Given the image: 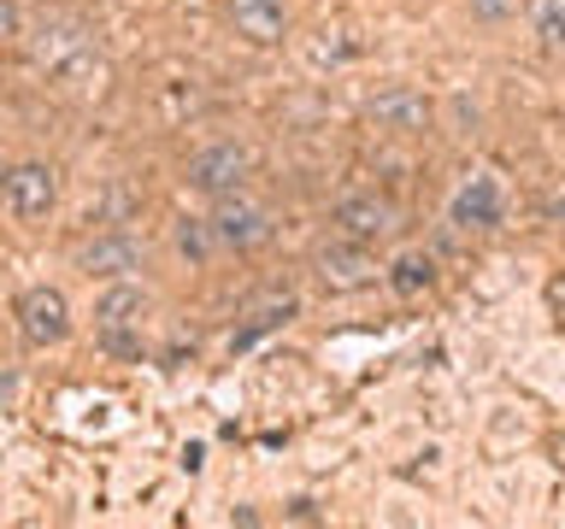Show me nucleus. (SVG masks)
I'll return each instance as SVG.
<instances>
[{
  "label": "nucleus",
  "instance_id": "11",
  "mask_svg": "<svg viewBox=\"0 0 565 529\" xmlns=\"http://www.w3.org/2000/svg\"><path fill=\"white\" fill-rule=\"evenodd\" d=\"M224 12H230V30L254 47H277L289 35V7L282 0H224Z\"/></svg>",
  "mask_w": 565,
  "mask_h": 529
},
{
  "label": "nucleus",
  "instance_id": "8",
  "mask_svg": "<svg viewBox=\"0 0 565 529\" xmlns=\"http://www.w3.org/2000/svg\"><path fill=\"white\" fill-rule=\"evenodd\" d=\"M318 282H324L330 294H353V289H365L371 277H377V264H371V247L365 241H330V247H318Z\"/></svg>",
  "mask_w": 565,
  "mask_h": 529
},
{
  "label": "nucleus",
  "instance_id": "4",
  "mask_svg": "<svg viewBox=\"0 0 565 529\" xmlns=\"http://www.w3.org/2000/svg\"><path fill=\"white\" fill-rule=\"evenodd\" d=\"M212 236H218V247H230V253H254V247H265L277 236V218L254 201H242V194H224L218 212H212Z\"/></svg>",
  "mask_w": 565,
  "mask_h": 529
},
{
  "label": "nucleus",
  "instance_id": "6",
  "mask_svg": "<svg viewBox=\"0 0 565 529\" xmlns=\"http://www.w3.org/2000/svg\"><path fill=\"white\" fill-rule=\"evenodd\" d=\"M35 65L53 71V77H77V71L100 65V60H95V47H88V30L77 18H65V24H47L35 35Z\"/></svg>",
  "mask_w": 565,
  "mask_h": 529
},
{
  "label": "nucleus",
  "instance_id": "13",
  "mask_svg": "<svg viewBox=\"0 0 565 529\" xmlns=\"http://www.w3.org/2000/svg\"><path fill=\"white\" fill-rule=\"evenodd\" d=\"M295 312H300V300H295V294H282V300H265V306H254V312H247V324H236V335H230V353H242V347H254L259 335L282 330Z\"/></svg>",
  "mask_w": 565,
  "mask_h": 529
},
{
  "label": "nucleus",
  "instance_id": "21",
  "mask_svg": "<svg viewBox=\"0 0 565 529\" xmlns=\"http://www.w3.org/2000/svg\"><path fill=\"white\" fill-rule=\"evenodd\" d=\"M201 465H206V453H201V447H183V471L194 476V471H201Z\"/></svg>",
  "mask_w": 565,
  "mask_h": 529
},
{
  "label": "nucleus",
  "instance_id": "16",
  "mask_svg": "<svg viewBox=\"0 0 565 529\" xmlns=\"http://www.w3.org/2000/svg\"><path fill=\"white\" fill-rule=\"evenodd\" d=\"M388 282H395L401 294H418V289H430V282H436V264L424 259V253H406V259H395V271H388Z\"/></svg>",
  "mask_w": 565,
  "mask_h": 529
},
{
  "label": "nucleus",
  "instance_id": "10",
  "mask_svg": "<svg viewBox=\"0 0 565 529\" xmlns=\"http://www.w3.org/2000/svg\"><path fill=\"white\" fill-rule=\"evenodd\" d=\"M330 224H335V236L371 247V241H383L388 229H395V206L377 201V194H348V201H335Z\"/></svg>",
  "mask_w": 565,
  "mask_h": 529
},
{
  "label": "nucleus",
  "instance_id": "9",
  "mask_svg": "<svg viewBox=\"0 0 565 529\" xmlns=\"http://www.w3.org/2000/svg\"><path fill=\"white\" fill-rule=\"evenodd\" d=\"M448 218H454L459 229H494V224L507 218V194H501V183H494L489 171L466 176V183H459V194H454V206H448Z\"/></svg>",
  "mask_w": 565,
  "mask_h": 529
},
{
  "label": "nucleus",
  "instance_id": "5",
  "mask_svg": "<svg viewBox=\"0 0 565 529\" xmlns=\"http://www.w3.org/2000/svg\"><path fill=\"white\" fill-rule=\"evenodd\" d=\"M371 123L377 130H388V136H424L436 123V106H430V95H418V88H406V83H395V88H383V95H371Z\"/></svg>",
  "mask_w": 565,
  "mask_h": 529
},
{
  "label": "nucleus",
  "instance_id": "1",
  "mask_svg": "<svg viewBox=\"0 0 565 529\" xmlns=\"http://www.w3.org/2000/svg\"><path fill=\"white\" fill-rule=\"evenodd\" d=\"M0 206L18 224H47L53 206H60V171L42 165V159H24V165L0 171Z\"/></svg>",
  "mask_w": 565,
  "mask_h": 529
},
{
  "label": "nucleus",
  "instance_id": "20",
  "mask_svg": "<svg viewBox=\"0 0 565 529\" xmlns=\"http://www.w3.org/2000/svg\"><path fill=\"white\" fill-rule=\"evenodd\" d=\"M12 35H18V7H12V0H0V42H12Z\"/></svg>",
  "mask_w": 565,
  "mask_h": 529
},
{
  "label": "nucleus",
  "instance_id": "3",
  "mask_svg": "<svg viewBox=\"0 0 565 529\" xmlns=\"http://www.w3.org/2000/svg\"><path fill=\"white\" fill-rule=\"evenodd\" d=\"M183 183L194 194H206V201L242 194V183H247V148H242V141H212V148H201V153L189 159Z\"/></svg>",
  "mask_w": 565,
  "mask_h": 529
},
{
  "label": "nucleus",
  "instance_id": "7",
  "mask_svg": "<svg viewBox=\"0 0 565 529\" xmlns=\"http://www.w3.org/2000/svg\"><path fill=\"white\" fill-rule=\"evenodd\" d=\"M77 271L88 277V282H113V277H130V271H141V241L130 236V229H100L95 241H83L77 247Z\"/></svg>",
  "mask_w": 565,
  "mask_h": 529
},
{
  "label": "nucleus",
  "instance_id": "22",
  "mask_svg": "<svg viewBox=\"0 0 565 529\" xmlns=\"http://www.w3.org/2000/svg\"><path fill=\"white\" fill-rule=\"evenodd\" d=\"M12 388H18V377H0V406L12 400Z\"/></svg>",
  "mask_w": 565,
  "mask_h": 529
},
{
  "label": "nucleus",
  "instance_id": "2",
  "mask_svg": "<svg viewBox=\"0 0 565 529\" xmlns=\"http://www.w3.org/2000/svg\"><path fill=\"white\" fill-rule=\"evenodd\" d=\"M18 335H24V347H60L71 335V300L60 289H47V282H35V289L18 294Z\"/></svg>",
  "mask_w": 565,
  "mask_h": 529
},
{
  "label": "nucleus",
  "instance_id": "19",
  "mask_svg": "<svg viewBox=\"0 0 565 529\" xmlns=\"http://www.w3.org/2000/svg\"><path fill=\"white\" fill-rule=\"evenodd\" d=\"M282 518H289V523H318L324 511H318V500H312V494H295V500L282 506Z\"/></svg>",
  "mask_w": 565,
  "mask_h": 529
},
{
  "label": "nucleus",
  "instance_id": "17",
  "mask_svg": "<svg viewBox=\"0 0 565 529\" xmlns=\"http://www.w3.org/2000/svg\"><path fill=\"white\" fill-rule=\"evenodd\" d=\"M95 342L113 353V359H141L148 342H141V330H95Z\"/></svg>",
  "mask_w": 565,
  "mask_h": 529
},
{
  "label": "nucleus",
  "instance_id": "18",
  "mask_svg": "<svg viewBox=\"0 0 565 529\" xmlns=\"http://www.w3.org/2000/svg\"><path fill=\"white\" fill-rule=\"evenodd\" d=\"M519 7H524V0H466V12L477 18V24H507Z\"/></svg>",
  "mask_w": 565,
  "mask_h": 529
},
{
  "label": "nucleus",
  "instance_id": "15",
  "mask_svg": "<svg viewBox=\"0 0 565 529\" xmlns=\"http://www.w3.org/2000/svg\"><path fill=\"white\" fill-rule=\"evenodd\" d=\"M212 247H218V236H212V224H206V218H177V253H183V259L201 264Z\"/></svg>",
  "mask_w": 565,
  "mask_h": 529
},
{
  "label": "nucleus",
  "instance_id": "14",
  "mask_svg": "<svg viewBox=\"0 0 565 529\" xmlns=\"http://www.w3.org/2000/svg\"><path fill=\"white\" fill-rule=\"evenodd\" d=\"M530 35L542 53H565V0H530Z\"/></svg>",
  "mask_w": 565,
  "mask_h": 529
},
{
  "label": "nucleus",
  "instance_id": "12",
  "mask_svg": "<svg viewBox=\"0 0 565 529\" xmlns=\"http://www.w3.org/2000/svg\"><path fill=\"white\" fill-rule=\"evenodd\" d=\"M148 289L130 277H113L95 300V330H141V317H148Z\"/></svg>",
  "mask_w": 565,
  "mask_h": 529
}]
</instances>
